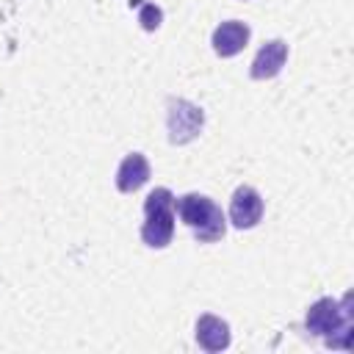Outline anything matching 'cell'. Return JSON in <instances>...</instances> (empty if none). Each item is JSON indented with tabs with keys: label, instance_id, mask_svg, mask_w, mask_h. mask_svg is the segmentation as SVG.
<instances>
[{
	"label": "cell",
	"instance_id": "2",
	"mask_svg": "<svg viewBox=\"0 0 354 354\" xmlns=\"http://www.w3.org/2000/svg\"><path fill=\"white\" fill-rule=\"evenodd\" d=\"M174 194L169 188H155L144 199V224H141V241L149 249H166L174 238Z\"/></svg>",
	"mask_w": 354,
	"mask_h": 354
},
{
	"label": "cell",
	"instance_id": "6",
	"mask_svg": "<svg viewBox=\"0 0 354 354\" xmlns=\"http://www.w3.org/2000/svg\"><path fill=\"white\" fill-rule=\"evenodd\" d=\"M249 36H252V30H249L246 22H241V19H227V22H221V25L213 30L210 44H213L216 55L232 58V55H238V53L249 44Z\"/></svg>",
	"mask_w": 354,
	"mask_h": 354
},
{
	"label": "cell",
	"instance_id": "10",
	"mask_svg": "<svg viewBox=\"0 0 354 354\" xmlns=\"http://www.w3.org/2000/svg\"><path fill=\"white\" fill-rule=\"evenodd\" d=\"M138 19H141V28H144V30H155V28H160L163 11H160L158 6H152V3H147V6H141Z\"/></svg>",
	"mask_w": 354,
	"mask_h": 354
},
{
	"label": "cell",
	"instance_id": "4",
	"mask_svg": "<svg viewBox=\"0 0 354 354\" xmlns=\"http://www.w3.org/2000/svg\"><path fill=\"white\" fill-rule=\"evenodd\" d=\"M205 127V111L188 100L171 97L166 102V130H169V141L174 147L191 144Z\"/></svg>",
	"mask_w": 354,
	"mask_h": 354
},
{
	"label": "cell",
	"instance_id": "3",
	"mask_svg": "<svg viewBox=\"0 0 354 354\" xmlns=\"http://www.w3.org/2000/svg\"><path fill=\"white\" fill-rule=\"evenodd\" d=\"M348 299L351 296H346L343 301H337V299H329V296H324V299H318L315 304H310V310H307V315H304V326H307V332L310 335H318V337H332L335 332H348L351 329V321H354V313H351V307H348Z\"/></svg>",
	"mask_w": 354,
	"mask_h": 354
},
{
	"label": "cell",
	"instance_id": "9",
	"mask_svg": "<svg viewBox=\"0 0 354 354\" xmlns=\"http://www.w3.org/2000/svg\"><path fill=\"white\" fill-rule=\"evenodd\" d=\"M149 180V160L141 152H130L124 155V160L116 169V188L122 194H133L138 191L144 183Z\"/></svg>",
	"mask_w": 354,
	"mask_h": 354
},
{
	"label": "cell",
	"instance_id": "7",
	"mask_svg": "<svg viewBox=\"0 0 354 354\" xmlns=\"http://www.w3.org/2000/svg\"><path fill=\"white\" fill-rule=\"evenodd\" d=\"M285 61H288V44H285L282 39H271V41H266V44L257 50L249 75H252L254 80H271V77H277V75L282 72Z\"/></svg>",
	"mask_w": 354,
	"mask_h": 354
},
{
	"label": "cell",
	"instance_id": "8",
	"mask_svg": "<svg viewBox=\"0 0 354 354\" xmlns=\"http://www.w3.org/2000/svg\"><path fill=\"white\" fill-rule=\"evenodd\" d=\"M230 340H232V335H230L227 321H221L218 315H210V313L196 318V343H199V348L216 354V351H224L230 346Z\"/></svg>",
	"mask_w": 354,
	"mask_h": 354
},
{
	"label": "cell",
	"instance_id": "1",
	"mask_svg": "<svg viewBox=\"0 0 354 354\" xmlns=\"http://www.w3.org/2000/svg\"><path fill=\"white\" fill-rule=\"evenodd\" d=\"M174 210L194 230V238L199 243H216L227 232V216L205 194H183L180 199H174Z\"/></svg>",
	"mask_w": 354,
	"mask_h": 354
},
{
	"label": "cell",
	"instance_id": "5",
	"mask_svg": "<svg viewBox=\"0 0 354 354\" xmlns=\"http://www.w3.org/2000/svg\"><path fill=\"white\" fill-rule=\"evenodd\" d=\"M263 210H266L263 196H260L252 185H238L235 194H232V199H230L227 216H230L232 227H238V230H252V227L260 224Z\"/></svg>",
	"mask_w": 354,
	"mask_h": 354
}]
</instances>
